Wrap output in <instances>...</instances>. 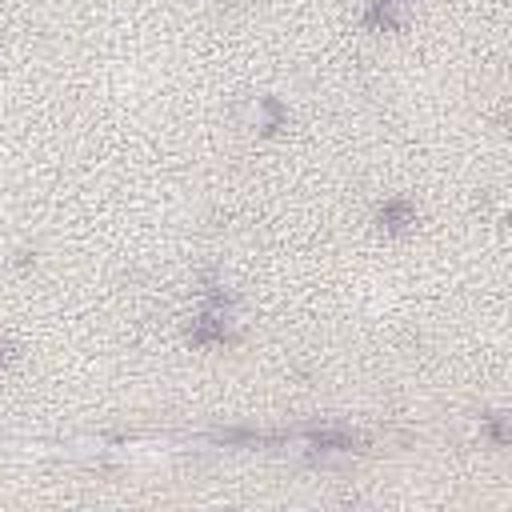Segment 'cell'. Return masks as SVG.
<instances>
[{
  "instance_id": "6da1fadb",
  "label": "cell",
  "mask_w": 512,
  "mask_h": 512,
  "mask_svg": "<svg viewBox=\"0 0 512 512\" xmlns=\"http://www.w3.org/2000/svg\"><path fill=\"white\" fill-rule=\"evenodd\" d=\"M192 340H196V344L228 340V308H224L220 300H212V304L196 316V324H192Z\"/></svg>"
},
{
  "instance_id": "7a4b0ae2",
  "label": "cell",
  "mask_w": 512,
  "mask_h": 512,
  "mask_svg": "<svg viewBox=\"0 0 512 512\" xmlns=\"http://www.w3.org/2000/svg\"><path fill=\"white\" fill-rule=\"evenodd\" d=\"M404 16H408V0H372L364 12V24L376 32H388V28H400Z\"/></svg>"
},
{
  "instance_id": "277c9868",
  "label": "cell",
  "mask_w": 512,
  "mask_h": 512,
  "mask_svg": "<svg viewBox=\"0 0 512 512\" xmlns=\"http://www.w3.org/2000/svg\"><path fill=\"white\" fill-rule=\"evenodd\" d=\"M12 360V344H0V368Z\"/></svg>"
},
{
  "instance_id": "3957f363",
  "label": "cell",
  "mask_w": 512,
  "mask_h": 512,
  "mask_svg": "<svg viewBox=\"0 0 512 512\" xmlns=\"http://www.w3.org/2000/svg\"><path fill=\"white\" fill-rule=\"evenodd\" d=\"M380 224L392 228V232H400L404 224H412V208H408L404 200H388V204L380 208Z\"/></svg>"
}]
</instances>
